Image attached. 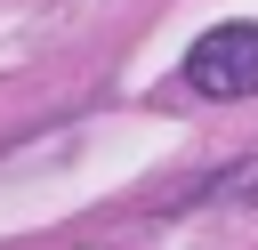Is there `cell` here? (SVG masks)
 Here are the masks:
<instances>
[{
	"mask_svg": "<svg viewBox=\"0 0 258 250\" xmlns=\"http://www.w3.org/2000/svg\"><path fill=\"white\" fill-rule=\"evenodd\" d=\"M194 97H258V24H218L185 48Z\"/></svg>",
	"mask_w": 258,
	"mask_h": 250,
	"instance_id": "cell-1",
	"label": "cell"
},
{
	"mask_svg": "<svg viewBox=\"0 0 258 250\" xmlns=\"http://www.w3.org/2000/svg\"><path fill=\"white\" fill-rule=\"evenodd\" d=\"M194 202H258V153L242 169H218L210 185H194Z\"/></svg>",
	"mask_w": 258,
	"mask_h": 250,
	"instance_id": "cell-2",
	"label": "cell"
}]
</instances>
